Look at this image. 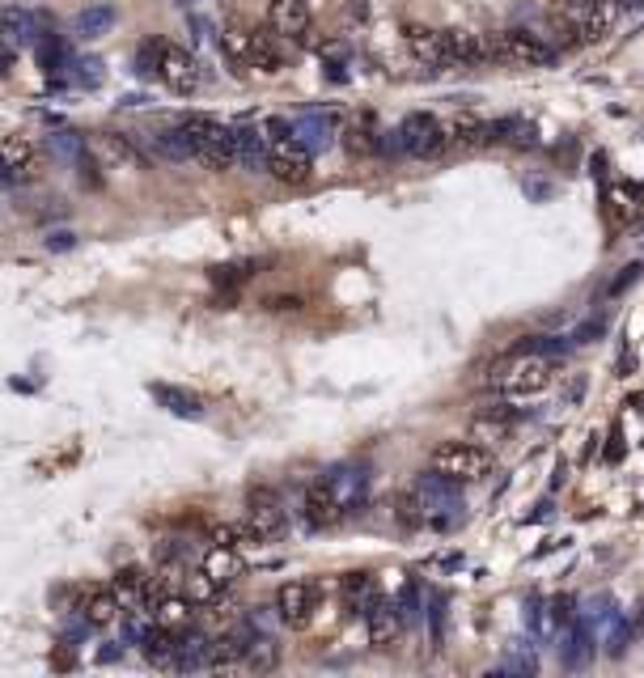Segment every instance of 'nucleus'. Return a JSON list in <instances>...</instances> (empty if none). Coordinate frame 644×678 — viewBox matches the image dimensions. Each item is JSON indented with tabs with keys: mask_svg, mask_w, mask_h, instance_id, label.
<instances>
[{
	"mask_svg": "<svg viewBox=\"0 0 644 678\" xmlns=\"http://www.w3.org/2000/svg\"><path fill=\"white\" fill-rule=\"evenodd\" d=\"M178 128L191 140V162H200L208 170H234L238 166V145H234V128L212 115H187Z\"/></svg>",
	"mask_w": 644,
	"mask_h": 678,
	"instance_id": "obj_1",
	"label": "nucleus"
},
{
	"mask_svg": "<svg viewBox=\"0 0 644 678\" xmlns=\"http://www.w3.org/2000/svg\"><path fill=\"white\" fill-rule=\"evenodd\" d=\"M433 471L445 475V479H458V484H479V479H488L492 467H496V450L479 441H441L433 450Z\"/></svg>",
	"mask_w": 644,
	"mask_h": 678,
	"instance_id": "obj_2",
	"label": "nucleus"
},
{
	"mask_svg": "<svg viewBox=\"0 0 644 678\" xmlns=\"http://www.w3.org/2000/svg\"><path fill=\"white\" fill-rule=\"evenodd\" d=\"M462 484L458 479H445V475H424L416 488H411V496L420 501L424 509V526H433V530H454L462 517H467V505H462Z\"/></svg>",
	"mask_w": 644,
	"mask_h": 678,
	"instance_id": "obj_3",
	"label": "nucleus"
},
{
	"mask_svg": "<svg viewBox=\"0 0 644 678\" xmlns=\"http://www.w3.org/2000/svg\"><path fill=\"white\" fill-rule=\"evenodd\" d=\"M551 378H556V369H551V361L543 352H522L505 365V373H500V390H505V395H517V399H530V395H543V390L551 386Z\"/></svg>",
	"mask_w": 644,
	"mask_h": 678,
	"instance_id": "obj_4",
	"label": "nucleus"
},
{
	"mask_svg": "<svg viewBox=\"0 0 644 678\" xmlns=\"http://www.w3.org/2000/svg\"><path fill=\"white\" fill-rule=\"evenodd\" d=\"M399 136H403V153L420 157V162L445 153V145H450V128H445L437 115H428V111H411L399 123Z\"/></svg>",
	"mask_w": 644,
	"mask_h": 678,
	"instance_id": "obj_5",
	"label": "nucleus"
},
{
	"mask_svg": "<svg viewBox=\"0 0 644 678\" xmlns=\"http://www.w3.org/2000/svg\"><path fill=\"white\" fill-rule=\"evenodd\" d=\"M157 77H161V85H166L170 94L187 98V94H195V89L204 85V68H200V60H195L187 47H178V43H161Z\"/></svg>",
	"mask_w": 644,
	"mask_h": 678,
	"instance_id": "obj_6",
	"label": "nucleus"
},
{
	"mask_svg": "<svg viewBox=\"0 0 644 678\" xmlns=\"http://www.w3.org/2000/svg\"><path fill=\"white\" fill-rule=\"evenodd\" d=\"M267 174L276 183H289V187H306L314 178V153L301 145V140H272V153H267Z\"/></svg>",
	"mask_w": 644,
	"mask_h": 678,
	"instance_id": "obj_7",
	"label": "nucleus"
},
{
	"mask_svg": "<svg viewBox=\"0 0 644 678\" xmlns=\"http://www.w3.org/2000/svg\"><path fill=\"white\" fill-rule=\"evenodd\" d=\"M496 43H500V60L505 64H522V68L556 64V47L543 43L539 34H530V30H505V34H496Z\"/></svg>",
	"mask_w": 644,
	"mask_h": 678,
	"instance_id": "obj_8",
	"label": "nucleus"
},
{
	"mask_svg": "<svg viewBox=\"0 0 644 678\" xmlns=\"http://www.w3.org/2000/svg\"><path fill=\"white\" fill-rule=\"evenodd\" d=\"M246 522L255 526V534L263 543L280 539L284 530H289V513H284V501L272 492V488H250L246 496Z\"/></svg>",
	"mask_w": 644,
	"mask_h": 678,
	"instance_id": "obj_9",
	"label": "nucleus"
},
{
	"mask_svg": "<svg viewBox=\"0 0 644 678\" xmlns=\"http://www.w3.org/2000/svg\"><path fill=\"white\" fill-rule=\"evenodd\" d=\"M276 611H280V623L284 628H310V619L318 611V585L314 581H284L280 594H276Z\"/></svg>",
	"mask_w": 644,
	"mask_h": 678,
	"instance_id": "obj_10",
	"label": "nucleus"
},
{
	"mask_svg": "<svg viewBox=\"0 0 644 678\" xmlns=\"http://www.w3.org/2000/svg\"><path fill=\"white\" fill-rule=\"evenodd\" d=\"M34 178H39V149H34V140L9 136L0 145V183L22 187V183H34Z\"/></svg>",
	"mask_w": 644,
	"mask_h": 678,
	"instance_id": "obj_11",
	"label": "nucleus"
},
{
	"mask_svg": "<svg viewBox=\"0 0 644 678\" xmlns=\"http://www.w3.org/2000/svg\"><path fill=\"white\" fill-rule=\"evenodd\" d=\"M301 517H306L310 530H335L339 522H348L352 513L339 505V496L331 492L327 475H322V479H314V484L306 488V505H301Z\"/></svg>",
	"mask_w": 644,
	"mask_h": 678,
	"instance_id": "obj_12",
	"label": "nucleus"
},
{
	"mask_svg": "<svg viewBox=\"0 0 644 678\" xmlns=\"http://www.w3.org/2000/svg\"><path fill=\"white\" fill-rule=\"evenodd\" d=\"M403 43L407 51L416 56L424 68H433V73H445V68H454L450 60V43H445V30H433V26H403Z\"/></svg>",
	"mask_w": 644,
	"mask_h": 678,
	"instance_id": "obj_13",
	"label": "nucleus"
},
{
	"mask_svg": "<svg viewBox=\"0 0 644 678\" xmlns=\"http://www.w3.org/2000/svg\"><path fill=\"white\" fill-rule=\"evenodd\" d=\"M89 145H94V153L115 170H149V157L140 153L136 140L123 136V132H98Z\"/></svg>",
	"mask_w": 644,
	"mask_h": 678,
	"instance_id": "obj_14",
	"label": "nucleus"
},
{
	"mask_svg": "<svg viewBox=\"0 0 644 678\" xmlns=\"http://www.w3.org/2000/svg\"><path fill=\"white\" fill-rule=\"evenodd\" d=\"M365 632H369L373 649H390L399 640V632H403V606L386 602V598H373L369 611H365Z\"/></svg>",
	"mask_w": 644,
	"mask_h": 678,
	"instance_id": "obj_15",
	"label": "nucleus"
},
{
	"mask_svg": "<svg viewBox=\"0 0 644 678\" xmlns=\"http://www.w3.org/2000/svg\"><path fill=\"white\" fill-rule=\"evenodd\" d=\"M327 484L339 496V505H344L348 513H356V509L365 505V496H369V471L356 467V462H344V467L327 471Z\"/></svg>",
	"mask_w": 644,
	"mask_h": 678,
	"instance_id": "obj_16",
	"label": "nucleus"
},
{
	"mask_svg": "<svg viewBox=\"0 0 644 678\" xmlns=\"http://www.w3.org/2000/svg\"><path fill=\"white\" fill-rule=\"evenodd\" d=\"M111 590L123 611H149L153 606V577L140 573V568H119L111 577Z\"/></svg>",
	"mask_w": 644,
	"mask_h": 678,
	"instance_id": "obj_17",
	"label": "nucleus"
},
{
	"mask_svg": "<svg viewBox=\"0 0 644 678\" xmlns=\"http://www.w3.org/2000/svg\"><path fill=\"white\" fill-rule=\"evenodd\" d=\"M267 22L280 39H306L310 34V0H272L267 5Z\"/></svg>",
	"mask_w": 644,
	"mask_h": 678,
	"instance_id": "obj_18",
	"label": "nucleus"
},
{
	"mask_svg": "<svg viewBox=\"0 0 644 678\" xmlns=\"http://www.w3.org/2000/svg\"><path fill=\"white\" fill-rule=\"evenodd\" d=\"M467 437L479 441V445H488V450H496V445H505V441L513 437V412H509V407L479 412V416L471 420V433H467Z\"/></svg>",
	"mask_w": 644,
	"mask_h": 678,
	"instance_id": "obj_19",
	"label": "nucleus"
},
{
	"mask_svg": "<svg viewBox=\"0 0 644 678\" xmlns=\"http://www.w3.org/2000/svg\"><path fill=\"white\" fill-rule=\"evenodd\" d=\"M149 395L166 407L170 416H183V420H200L204 416V399L195 395V390H187V386H170V382H153L149 386Z\"/></svg>",
	"mask_w": 644,
	"mask_h": 678,
	"instance_id": "obj_20",
	"label": "nucleus"
},
{
	"mask_svg": "<svg viewBox=\"0 0 644 678\" xmlns=\"http://www.w3.org/2000/svg\"><path fill=\"white\" fill-rule=\"evenodd\" d=\"M293 140H301V145H306L310 153L331 149V145H335V115L314 111V115L293 119Z\"/></svg>",
	"mask_w": 644,
	"mask_h": 678,
	"instance_id": "obj_21",
	"label": "nucleus"
},
{
	"mask_svg": "<svg viewBox=\"0 0 644 678\" xmlns=\"http://www.w3.org/2000/svg\"><path fill=\"white\" fill-rule=\"evenodd\" d=\"M204 573L212 577V581H221V585H234L242 573H246V560H242V551L238 547H221V543H212L208 551H204Z\"/></svg>",
	"mask_w": 644,
	"mask_h": 678,
	"instance_id": "obj_22",
	"label": "nucleus"
},
{
	"mask_svg": "<svg viewBox=\"0 0 644 678\" xmlns=\"http://www.w3.org/2000/svg\"><path fill=\"white\" fill-rule=\"evenodd\" d=\"M153 619L157 628H170V632H187L191 628V615H195V602L187 594H161L153 606Z\"/></svg>",
	"mask_w": 644,
	"mask_h": 678,
	"instance_id": "obj_23",
	"label": "nucleus"
},
{
	"mask_svg": "<svg viewBox=\"0 0 644 678\" xmlns=\"http://www.w3.org/2000/svg\"><path fill=\"white\" fill-rule=\"evenodd\" d=\"M0 34L13 43V47H26V43H39V17L22 5H9L0 13Z\"/></svg>",
	"mask_w": 644,
	"mask_h": 678,
	"instance_id": "obj_24",
	"label": "nucleus"
},
{
	"mask_svg": "<svg viewBox=\"0 0 644 678\" xmlns=\"http://www.w3.org/2000/svg\"><path fill=\"white\" fill-rule=\"evenodd\" d=\"M77 611H81L89 623H94V632H98V628H111V623L119 619V611H123V606H119V598H115V590H111V585H106V590H89V594H85V602L77 606Z\"/></svg>",
	"mask_w": 644,
	"mask_h": 678,
	"instance_id": "obj_25",
	"label": "nucleus"
},
{
	"mask_svg": "<svg viewBox=\"0 0 644 678\" xmlns=\"http://www.w3.org/2000/svg\"><path fill=\"white\" fill-rule=\"evenodd\" d=\"M234 145H238V166L267 170V153H272V140L267 136H259L255 128H234Z\"/></svg>",
	"mask_w": 644,
	"mask_h": 678,
	"instance_id": "obj_26",
	"label": "nucleus"
},
{
	"mask_svg": "<svg viewBox=\"0 0 644 678\" xmlns=\"http://www.w3.org/2000/svg\"><path fill=\"white\" fill-rule=\"evenodd\" d=\"M250 68L276 77L284 68V51L276 47V30H255V43H250Z\"/></svg>",
	"mask_w": 644,
	"mask_h": 678,
	"instance_id": "obj_27",
	"label": "nucleus"
},
{
	"mask_svg": "<svg viewBox=\"0 0 644 678\" xmlns=\"http://www.w3.org/2000/svg\"><path fill=\"white\" fill-rule=\"evenodd\" d=\"M450 140L454 145H462V149H483V145H492V123H483L479 115H458L454 123H450Z\"/></svg>",
	"mask_w": 644,
	"mask_h": 678,
	"instance_id": "obj_28",
	"label": "nucleus"
},
{
	"mask_svg": "<svg viewBox=\"0 0 644 678\" xmlns=\"http://www.w3.org/2000/svg\"><path fill=\"white\" fill-rule=\"evenodd\" d=\"M572 22H577L581 43H598V39H606V34H611V26H615V5H611V0H602V5H594L589 13L572 17Z\"/></svg>",
	"mask_w": 644,
	"mask_h": 678,
	"instance_id": "obj_29",
	"label": "nucleus"
},
{
	"mask_svg": "<svg viewBox=\"0 0 644 678\" xmlns=\"http://www.w3.org/2000/svg\"><path fill=\"white\" fill-rule=\"evenodd\" d=\"M250 43H255V30H246V26H225V34H221V51H225V60L234 64V73L250 68Z\"/></svg>",
	"mask_w": 644,
	"mask_h": 678,
	"instance_id": "obj_30",
	"label": "nucleus"
},
{
	"mask_svg": "<svg viewBox=\"0 0 644 678\" xmlns=\"http://www.w3.org/2000/svg\"><path fill=\"white\" fill-rule=\"evenodd\" d=\"M149 149L166 162H191V140L183 128H166V132H153L149 136Z\"/></svg>",
	"mask_w": 644,
	"mask_h": 678,
	"instance_id": "obj_31",
	"label": "nucleus"
},
{
	"mask_svg": "<svg viewBox=\"0 0 644 678\" xmlns=\"http://www.w3.org/2000/svg\"><path fill=\"white\" fill-rule=\"evenodd\" d=\"M111 26H115V9L111 5H89V9L77 13V22H73V30L81 34V39H102Z\"/></svg>",
	"mask_w": 644,
	"mask_h": 678,
	"instance_id": "obj_32",
	"label": "nucleus"
},
{
	"mask_svg": "<svg viewBox=\"0 0 644 678\" xmlns=\"http://www.w3.org/2000/svg\"><path fill=\"white\" fill-rule=\"evenodd\" d=\"M34 60H39L43 73H60L68 68V47L60 34H39V43H34Z\"/></svg>",
	"mask_w": 644,
	"mask_h": 678,
	"instance_id": "obj_33",
	"label": "nucleus"
},
{
	"mask_svg": "<svg viewBox=\"0 0 644 678\" xmlns=\"http://www.w3.org/2000/svg\"><path fill=\"white\" fill-rule=\"evenodd\" d=\"M225 590V585L221 581H212L208 573H204V568H195V573H187L183 577V594L195 602V606H208V602H217V594Z\"/></svg>",
	"mask_w": 644,
	"mask_h": 678,
	"instance_id": "obj_34",
	"label": "nucleus"
},
{
	"mask_svg": "<svg viewBox=\"0 0 644 678\" xmlns=\"http://www.w3.org/2000/svg\"><path fill=\"white\" fill-rule=\"evenodd\" d=\"M280 662V649L272 636H250V649H246V666L250 670H276Z\"/></svg>",
	"mask_w": 644,
	"mask_h": 678,
	"instance_id": "obj_35",
	"label": "nucleus"
},
{
	"mask_svg": "<svg viewBox=\"0 0 644 678\" xmlns=\"http://www.w3.org/2000/svg\"><path fill=\"white\" fill-rule=\"evenodd\" d=\"M636 191L632 187H615L611 195H606V212H611V221L615 225H628L632 217H636Z\"/></svg>",
	"mask_w": 644,
	"mask_h": 678,
	"instance_id": "obj_36",
	"label": "nucleus"
},
{
	"mask_svg": "<svg viewBox=\"0 0 644 678\" xmlns=\"http://www.w3.org/2000/svg\"><path fill=\"white\" fill-rule=\"evenodd\" d=\"M344 149H348L352 157L378 153V132H369V128H348V132H344Z\"/></svg>",
	"mask_w": 644,
	"mask_h": 678,
	"instance_id": "obj_37",
	"label": "nucleus"
},
{
	"mask_svg": "<svg viewBox=\"0 0 644 678\" xmlns=\"http://www.w3.org/2000/svg\"><path fill=\"white\" fill-rule=\"evenodd\" d=\"M47 145H51V153L68 157V162H81V157H85V140H81L77 132H56V136L47 140Z\"/></svg>",
	"mask_w": 644,
	"mask_h": 678,
	"instance_id": "obj_38",
	"label": "nucleus"
},
{
	"mask_svg": "<svg viewBox=\"0 0 644 678\" xmlns=\"http://www.w3.org/2000/svg\"><path fill=\"white\" fill-rule=\"evenodd\" d=\"M73 68V77H77V85H85V89H94V85H102V60H94V56H85V60H73L68 64Z\"/></svg>",
	"mask_w": 644,
	"mask_h": 678,
	"instance_id": "obj_39",
	"label": "nucleus"
},
{
	"mask_svg": "<svg viewBox=\"0 0 644 678\" xmlns=\"http://www.w3.org/2000/svg\"><path fill=\"white\" fill-rule=\"evenodd\" d=\"M250 267H255V263H229V267H212V284H221V289H234V284L250 280Z\"/></svg>",
	"mask_w": 644,
	"mask_h": 678,
	"instance_id": "obj_40",
	"label": "nucleus"
},
{
	"mask_svg": "<svg viewBox=\"0 0 644 678\" xmlns=\"http://www.w3.org/2000/svg\"><path fill=\"white\" fill-rule=\"evenodd\" d=\"M157 64H161V39H149L145 47L136 51V73L140 77H157Z\"/></svg>",
	"mask_w": 644,
	"mask_h": 678,
	"instance_id": "obj_41",
	"label": "nucleus"
},
{
	"mask_svg": "<svg viewBox=\"0 0 644 678\" xmlns=\"http://www.w3.org/2000/svg\"><path fill=\"white\" fill-rule=\"evenodd\" d=\"M640 272H644L640 263H628V267H623V272H619V280L611 284V297H619L623 289H628V284H636V280H640Z\"/></svg>",
	"mask_w": 644,
	"mask_h": 678,
	"instance_id": "obj_42",
	"label": "nucleus"
},
{
	"mask_svg": "<svg viewBox=\"0 0 644 678\" xmlns=\"http://www.w3.org/2000/svg\"><path fill=\"white\" fill-rule=\"evenodd\" d=\"M13 56H17V47L5 39V34H0V77L13 73Z\"/></svg>",
	"mask_w": 644,
	"mask_h": 678,
	"instance_id": "obj_43",
	"label": "nucleus"
},
{
	"mask_svg": "<svg viewBox=\"0 0 644 678\" xmlns=\"http://www.w3.org/2000/svg\"><path fill=\"white\" fill-rule=\"evenodd\" d=\"M73 246H77V234H68V229L47 238V251H73Z\"/></svg>",
	"mask_w": 644,
	"mask_h": 678,
	"instance_id": "obj_44",
	"label": "nucleus"
},
{
	"mask_svg": "<svg viewBox=\"0 0 644 678\" xmlns=\"http://www.w3.org/2000/svg\"><path fill=\"white\" fill-rule=\"evenodd\" d=\"M594 335H602V323H598V318H594V323H585V327H577V331H572L568 339H572V344H589V339H594Z\"/></svg>",
	"mask_w": 644,
	"mask_h": 678,
	"instance_id": "obj_45",
	"label": "nucleus"
},
{
	"mask_svg": "<svg viewBox=\"0 0 644 678\" xmlns=\"http://www.w3.org/2000/svg\"><path fill=\"white\" fill-rule=\"evenodd\" d=\"M623 458V428H611V445H606V462H619Z\"/></svg>",
	"mask_w": 644,
	"mask_h": 678,
	"instance_id": "obj_46",
	"label": "nucleus"
},
{
	"mask_svg": "<svg viewBox=\"0 0 644 678\" xmlns=\"http://www.w3.org/2000/svg\"><path fill=\"white\" fill-rule=\"evenodd\" d=\"M267 306L272 310H301V297H272Z\"/></svg>",
	"mask_w": 644,
	"mask_h": 678,
	"instance_id": "obj_47",
	"label": "nucleus"
},
{
	"mask_svg": "<svg viewBox=\"0 0 644 678\" xmlns=\"http://www.w3.org/2000/svg\"><path fill=\"white\" fill-rule=\"evenodd\" d=\"M119 657H123V649L119 645H111V649H98V662L106 666V662H119Z\"/></svg>",
	"mask_w": 644,
	"mask_h": 678,
	"instance_id": "obj_48",
	"label": "nucleus"
},
{
	"mask_svg": "<svg viewBox=\"0 0 644 678\" xmlns=\"http://www.w3.org/2000/svg\"><path fill=\"white\" fill-rule=\"evenodd\" d=\"M628 369H636V356L623 352V356H619V378H628Z\"/></svg>",
	"mask_w": 644,
	"mask_h": 678,
	"instance_id": "obj_49",
	"label": "nucleus"
}]
</instances>
